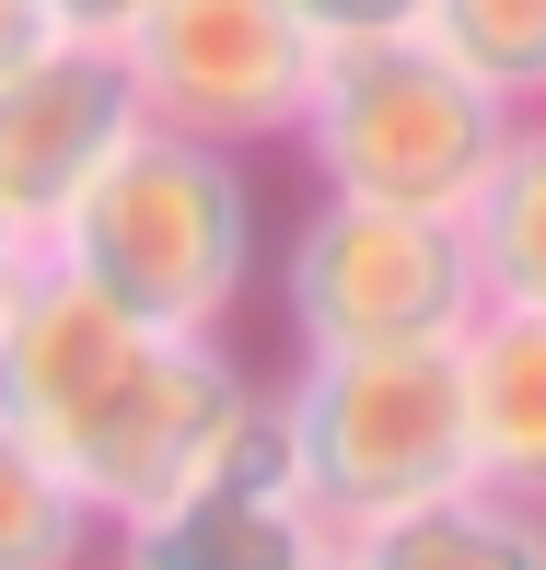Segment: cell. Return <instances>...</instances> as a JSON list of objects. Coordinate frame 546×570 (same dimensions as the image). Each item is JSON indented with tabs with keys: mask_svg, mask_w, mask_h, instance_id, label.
<instances>
[{
	"mask_svg": "<svg viewBox=\"0 0 546 570\" xmlns=\"http://www.w3.org/2000/svg\"><path fill=\"white\" fill-rule=\"evenodd\" d=\"M256 396H268V373L232 338L117 315L106 292H82L47 256L23 268L12 315H0V431L59 465L93 524H128L187 465H210L256 420Z\"/></svg>",
	"mask_w": 546,
	"mask_h": 570,
	"instance_id": "cell-1",
	"label": "cell"
},
{
	"mask_svg": "<svg viewBox=\"0 0 546 570\" xmlns=\"http://www.w3.org/2000/svg\"><path fill=\"white\" fill-rule=\"evenodd\" d=\"M36 256H47V268H70L82 292H106L117 315L187 326V338H232L256 268H268V222H256L245 151L140 117L106 164L47 210Z\"/></svg>",
	"mask_w": 546,
	"mask_h": 570,
	"instance_id": "cell-2",
	"label": "cell"
},
{
	"mask_svg": "<svg viewBox=\"0 0 546 570\" xmlns=\"http://www.w3.org/2000/svg\"><path fill=\"white\" fill-rule=\"evenodd\" d=\"M500 140H512V106L488 82H465L419 23L315 47V82L291 117V151L315 187L396 198V210H465L477 175L500 164Z\"/></svg>",
	"mask_w": 546,
	"mask_h": 570,
	"instance_id": "cell-3",
	"label": "cell"
},
{
	"mask_svg": "<svg viewBox=\"0 0 546 570\" xmlns=\"http://www.w3.org/2000/svg\"><path fill=\"white\" fill-rule=\"evenodd\" d=\"M268 420L291 443V478L326 512V535L465 478L454 350H302L268 384Z\"/></svg>",
	"mask_w": 546,
	"mask_h": 570,
	"instance_id": "cell-4",
	"label": "cell"
},
{
	"mask_svg": "<svg viewBox=\"0 0 546 570\" xmlns=\"http://www.w3.org/2000/svg\"><path fill=\"white\" fill-rule=\"evenodd\" d=\"M477 315V256L454 210L315 187L279 245V326L291 350H454Z\"/></svg>",
	"mask_w": 546,
	"mask_h": 570,
	"instance_id": "cell-5",
	"label": "cell"
},
{
	"mask_svg": "<svg viewBox=\"0 0 546 570\" xmlns=\"http://www.w3.org/2000/svg\"><path fill=\"white\" fill-rule=\"evenodd\" d=\"M117 70L151 128H187L221 151H291L302 82H315V36L291 0H140L117 36Z\"/></svg>",
	"mask_w": 546,
	"mask_h": 570,
	"instance_id": "cell-6",
	"label": "cell"
},
{
	"mask_svg": "<svg viewBox=\"0 0 546 570\" xmlns=\"http://www.w3.org/2000/svg\"><path fill=\"white\" fill-rule=\"evenodd\" d=\"M326 548L337 535H326V512L302 501L268 396H256V420L232 431L210 465H187L163 501H140L128 524H106V570H302Z\"/></svg>",
	"mask_w": 546,
	"mask_h": 570,
	"instance_id": "cell-7",
	"label": "cell"
},
{
	"mask_svg": "<svg viewBox=\"0 0 546 570\" xmlns=\"http://www.w3.org/2000/svg\"><path fill=\"white\" fill-rule=\"evenodd\" d=\"M128 128H140V94H128L117 47L47 36L23 70H0V210L47 233V210L106 164Z\"/></svg>",
	"mask_w": 546,
	"mask_h": 570,
	"instance_id": "cell-8",
	"label": "cell"
},
{
	"mask_svg": "<svg viewBox=\"0 0 546 570\" xmlns=\"http://www.w3.org/2000/svg\"><path fill=\"white\" fill-rule=\"evenodd\" d=\"M454 407H465V478L546 512V315L477 303L454 338Z\"/></svg>",
	"mask_w": 546,
	"mask_h": 570,
	"instance_id": "cell-9",
	"label": "cell"
},
{
	"mask_svg": "<svg viewBox=\"0 0 546 570\" xmlns=\"http://www.w3.org/2000/svg\"><path fill=\"white\" fill-rule=\"evenodd\" d=\"M337 559L349 570H546V512L512 501V489H430V501H396L373 512V524L337 535Z\"/></svg>",
	"mask_w": 546,
	"mask_h": 570,
	"instance_id": "cell-10",
	"label": "cell"
},
{
	"mask_svg": "<svg viewBox=\"0 0 546 570\" xmlns=\"http://www.w3.org/2000/svg\"><path fill=\"white\" fill-rule=\"evenodd\" d=\"M465 256H477V303H524L546 315V106L512 117L500 164L477 175V198H465Z\"/></svg>",
	"mask_w": 546,
	"mask_h": 570,
	"instance_id": "cell-11",
	"label": "cell"
},
{
	"mask_svg": "<svg viewBox=\"0 0 546 570\" xmlns=\"http://www.w3.org/2000/svg\"><path fill=\"white\" fill-rule=\"evenodd\" d=\"M419 36L465 82H488L512 117L546 106V0H419Z\"/></svg>",
	"mask_w": 546,
	"mask_h": 570,
	"instance_id": "cell-12",
	"label": "cell"
},
{
	"mask_svg": "<svg viewBox=\"0 0 546 570\" xmlns=\"http://www.w3.org/2000/svg\"><path fill=\"white\" fill-rule=\"evenodd\" d=\"M0 570H106V524L36 443L0 431Z\"/></svg>",
	"mask_w": 546,
	"mask_h": 570,
	"instance_id": "cell-13",
	"label": "cell"
},
{
	"mask_svg": "<svg viewBox=\"0 0 546 570\" xmlns=\"http://www.w3.org/2000/svg\"><path fill=\"white\" fill-rule=\"evenodd\" d=\"M302 36L337 47V36H396V23H419V0H291Z\"/></svg>",
	"mask_w": 546,
	"mask_h": 570,
	"instance_id": "cell-14",
	"label": "cell"
},
{
	"mask_svg": "<svg viewBox=\"0 0 546 570\" xmlns=\"http://www.w3.org/2000/svg\"><path fill=\"white\" fill-rule=\"evenodd\" d=\"M47 23H59V36H93V47H117L128 36V12H140V0H36Z\"/></svg>",
	"mask_w": 546,
	"mask_h": 570,
	"instance_id": "cell-15",
	"label": "cell"
},
{
	"mask_svg": "<svg viewBox=\"0 0 546 570\" xmlns=\"http://www.w3.org/2000/svg\"><path fill=\"white\" fill-rule=\"evenodd\" d=\"M47 36H59V23H47L36 0H0V70H23V59L47 47Z\"/></svg>",
	"mask_w": 546,
	"mask_h": 570,
	"instance_id": "cell-16",
	"label": "cell"
},
{
	"mask_svg": "<svg viewBox=\"0 0 546 570\" xmlns=\"http://www.w3.org/2000/svg\"><path fill=\"white\" fill-rule=\"evenodd\" d=\"M23 268H36V222H12V210H0V315H12Z\"/></svg>",
	"mask_w": 546,
	"mask_h": 570,
	"instance_id": "cell-17",
	"label": "cell"
},
{
	"mask_svg": "<svg viewBox=\"0 0 546 570\" xmlns=\"http://www.w3.org/2000/svg\"><path fill=\"white\" fill-rule=\"evenodd\" d=\"M302 570H349V559H337V548H326V559H302Z\"/></svg>",
	"mask_w": 546,
	"mask_h": 570,
	"instance_id": "cell-18",
	"label": "cell"
}]
</instances>
